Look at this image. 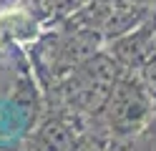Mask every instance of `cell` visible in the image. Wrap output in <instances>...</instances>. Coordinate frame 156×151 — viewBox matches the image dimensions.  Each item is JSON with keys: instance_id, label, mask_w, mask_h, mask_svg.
Returning <instances> with one entry per match:
<instances>
[{"instance_id": "obj_6", "label": "cell", "mask_w": 156, "mask_h": 151, "mask_svg": "<svg viewBox=\"0 0 156 151\" xmlns=\"http://www.w3.org/2000/svg\"><path fill=\"white\" fill-rule=\"evenodd\" d=\"M139 76H141L144 86H146V91H149V96H151L154 106H156V53L139 68ZM154 118H156V116H154Z\"/></svg>"}, {"instance_id": "obj_9", "label": "cell", "mask_w": 156, "mask_h": 151, "mask_svg": "<svg viewBox=\"0 0 156 151\" xmlns=\"http://www.w3.org/2000/svg\"><path fill=\"white\" fill-rule=\"evenodd\" d=\"M106 3H126V0H106Z\"/></svg>"}, {"instance_id": "obj_1", "label": "cell", "mask_w": 156, "mask_h": 151, "mask_svg": "<svg viewBox=\"0 0 156 151\" xmlns=\"http://www.w3.org/2000/svg\"><path fill=\"white\" fill-rule=\"evenodd\" d=\"M123 73V68L111 58L108 50H96L93 56L81 60L73 70L58 81L61 93L73 113L96 116L108 98L113 83Z\"/></svg>"}, {"instance_id": "obj_3", "label": "cell", "mask_w": 156, "mask_h": 151, "mask_svg": "<svg viewBox=\"0 0 156 151\" xmlns=\"http://www.w3.org/2000/svg\"><path fill=\"white\" fill-rule=\"evenodd\" d=\"M38 118L35 88L28 83L23 91L0 96V144H23Z\"/></svg>"}, {"instance_id": "obj_4", "label": "cell", "mask_w": 156, "mask_h": 151, "mask_svg": "<svg viewBox=\"0 0 156 151\" xmlns=\"http://www.w3.org/2000/svg\"><path fill=\"white\" fill-rule=\"evenodd\" d=\"M106 50L123 70H139L156 53V13L144 18L131 30L106 40Z\"/></svg>"}, {"instance_id": "obj_8", "label": "cell", "mask_w": 156, "mask_h": 151, "mask_svg": "<svg viewBox=\"0 0 156 151\" xmlns=\"http://www.w3.org/2000/svg\"><path fill=\"white\" fill-rule=\"evenodd\" d=\"M0 151H20V144H0Z\"/></svg>"}, {"instance_id": "obj_5", "label": "cell", "mask_w": 156, "mask_h": 151, "mask_svg": "<svg viewBox=\"0 0 156 151\" xmlns=\"http://www.w3.org/2000/svg\"><path fill=\"white\" fill-rule=\"evenodd\" d=\"M76 146H78L76 126H71L63 116L45 118L28 134L30 151H76Z\"/></svg>"}, {"instance_id": "obj_7", "label": "cell", "mask_w": 156, "mask_h": 151, "mask_svg": "<svg viewBox=\"0 0 156 151\" xmlns=\"http://www.w3.org/2000/svg\"><path fill=\"white\" fill-rule=\"evenodd\" d=\"M141 8H146L149 13H156V0H136Z\"/></svg>"}, {"instance_id": "obj_2", "label": "cell", "mask_w": 156, "mask_h": 151, "mask_svg": "<svg viewBox=\"0 0 156 151\" xmlns=\"http://www.w3.org/2000/svg\"><path fill=\"white\" fill-rule=\"evenodd\" d=\"M154 116H156V106L139 70H123L119 76L98 113V118L103 121V128L108 131V138L141 134L144 128L154 124Z\"/></svg>"}]
</instances>
